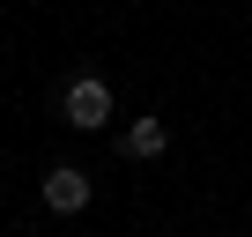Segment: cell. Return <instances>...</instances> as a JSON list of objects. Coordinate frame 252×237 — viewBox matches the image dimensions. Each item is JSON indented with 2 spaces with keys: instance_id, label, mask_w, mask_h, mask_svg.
<instances>
[{
  "instance_id": "obj_2",
  "label": "cell",
  "mask_w": 252,
  "mask_h": 237,
  "mask_svg": "<svg viewBox=\"0 0 252 237\" xmlns=\"http://www.w3.org/2000/svg\"><path fill=\"white\" fill-rule=\"evenodd\" d=\"M37 193H45V207H52V215H82L96 185H89V171H74V163H60V171H45V185H37Z\"/></svg>"
},
{
  "instance_id": "obj_3",
  "label": "cell",
  "mask_w": 252,
  "mask_h": 237,
  "mask_svg": "<svg viewBox=\"0 0 252 237\" xmlns=\"http://www.w3.org/2000/svg\"><path fill=\"white\" fill-rule=\"evenodd\" d=\"M126 156H134V163H149V156H163L171 148V126H163V118H134V126H126V141H119Z\"/></svg>"
},
{
  "instance_id": "obj_1",
  "label": "cell",
  "mask_w": 252,
  "mask_h": 237,
  "mask_svg": "<svg viewBox=\"0 0 252 237\" xmlns=\"http://www.w3.org/2000/svg\"><path fill=\"white\" fill-rule=\"evenodd\" d=\"M60 111H67V126L96 134V126H111V89H104L96 74H74V82H67V96H60Z\"/></svg>"
}]
</instances>
